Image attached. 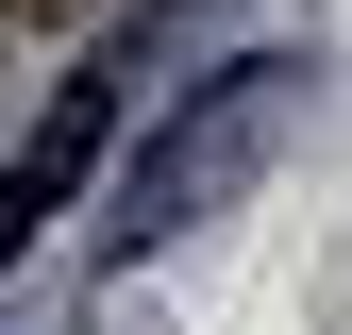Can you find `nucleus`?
<instances>
[{
  "label": "nucleus",
  "mask_w": 352,
  "mask_h": 335,
  "mask_svg": "<svg viewBox=\"0 0 352 335\" xmlns=\"http://www.w3.org/2000/svg\"><path fill=\"white\" fill-rule=\"evenodd\" d=\"M118 101H135V67H84L67 101L34 117V151L0 168V268H17V251H34V235H51L67 201H84V168H101V135H118Z\"/></svg>",
  "instance_id": "nucleus-2"
},
{
  "label": "nucleus",
  "mask_w": 352,
  "mask_h": 335,
  "mask_svg": "<svg viewBox=\"0 0 352 335\" xmlns=\"http://www.w3.org/2000/svg\"><path fill=\"white\" fill-rule=\"evenodd\" d=\"M285 117H302V67H285V51L218 67V84H201V117H168V135L135 151V185H118V251H168L185 218H218V201L285 151Z\"/></svg>",
  "instance_id": "nucleus-1"
}]
</instances>
